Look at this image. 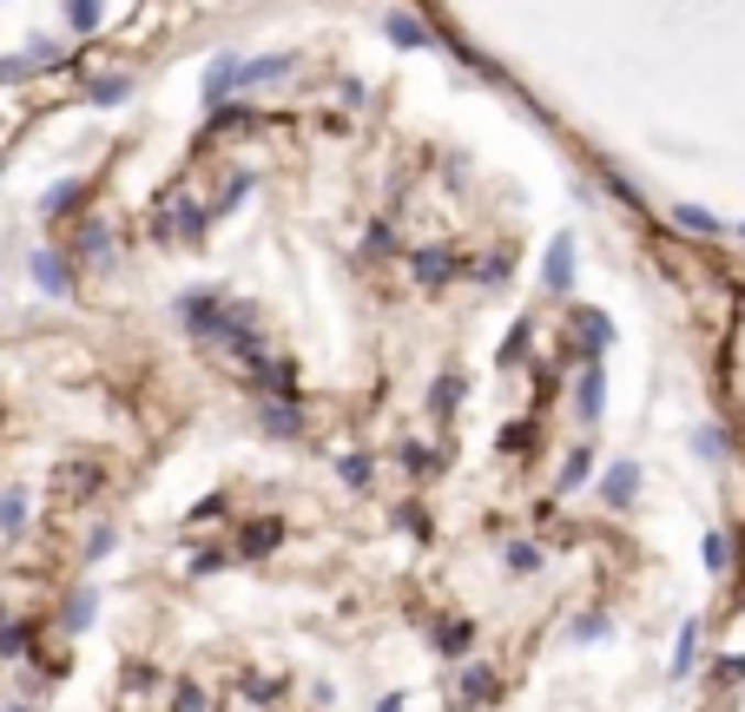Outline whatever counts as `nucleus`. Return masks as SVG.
I'll return each mask as SVG.
<instances>
[{
	"mask_svg": "<svg viewBox=\"0 0 745 712\" xmlns=\"http://www.w3.org/2000/svg\"><path fill=\"white\" fill-rule=\"evenodd\" d=\"M456 396H462V376H442V383H436V396H429V409H436V416H449V409H456Z\"/></svg>",
	"mask_w": 745,
	"mask_h": 712,
	"instance_id": "a878e982",
	"label": "nucleus"
},
{
	"mask_svg": "<svg viewBox=\"0 0 745 712\" xmlns=\"http://www.w3.org/2000/svg\"><path fill=\"white\" fill-rule=\"evenodd\" d=\"M244 191H251V172H244V165H238V172H231V185H224V191H218V198H211V218H224V211H231V205H238V198H244Z\"/></svg>",
	"mask_w": 745,
	"mask_h": 712,
	"instance_id": "4be33fe9",
	"label": "nucleus"
},
{
	"mask_svg": "<svg viewBox=\"0 0 745 712\" xmlns=\"http://www.w3.org/2000/svg\"><path fill=\"white\" fill-rule=\"evenodd\" d=\"M574 409H581V423H601V409H607V376H601V363L581 370V383H574Z\"/></svg>",
	"mask_w": 745,
	"mask_h": 712,
	"instance_id": "39448f33",
	"label": "nucleus"
},
{
	"mask_svg": "<svg viewBox=\"0 0 745 712\" xmlns=\"http://www.w3.org/2000/svg\"><path fill=\"white\" fill-rule=\"evenodd\" d=\"M383 33H390L396 46H409V53H416V46H429V26H423V20H409V13H390V20H383Z\"/></svg>",
	"mask_w": 745,
	"mask_h": 712,
	"instance_id": "4468645a",
	"label": "nucleus"
},
{
	"mask_svg": "<svg viewBox=\"0 0 745 712\" xmlns=\"http://www.w3.org/2000/svg\"><path fill=\"white\" fill-rule=\"evenodd\" d=\"M548 291H574V238L548 244Z\"/></svg>",
	"mask_w": 745,
	"mask_h": 712,
	"instance_id": "9d476101",
	"label": "nucleus"
},
{
	"mask_svg": "<svg viewBox=\"0 0 745 712\" xmlns=\"http://www.w3.org/2000/svg\"><path fill=\"white\" fill-rule=\"evenodd\" d=\"M73 205H79V185H73V178H59V185L40 191V211H46V218H59V211H73Z\"/></svg>",
	"mask_w": 745,
	"mask_h": 712,
	"instance_id": "a211bd4d",
	"label": "nucleus"
},
{
	"mask_svg": "<svg viewBox=\"0 0 745 712\" xmlns=\"http://www.w3.org/2000/svg\"><path fill=\"white\" fill-rule=\"evenodd\" d=\"M86 621H92V594H86V588H79V594H73V601H66V627H86Z\"/></svg>",
	"mask_w": 745,
	"mask_h": 712,
	"instance_id": "7c9ffc66",
	"label": "nucleus"
},
{
	"mask_svg": "<svg viewBox=\"0 0 745 712\" xmlns=\"http://www.w3.org/2000/svg\"><path fill=\"white\" fill-rule=\"evenodd\" d=\"M66 26L73 33H92L99 26V0H66Z\"/></svg>",
	"mask_w": 745,
	"mask_h": 712,
	"instance_id": "b1692460",
	"label": "nucleus"
},
{
	"mask_svg": "<svg viewBox=\"0 0 745 712\" xmlns=\"http://www.w3.org/2000/svg\"><path fill=\"white\" fill-rule=\"evenodd\" d=\"M125 92H132V79H92V99H99V106H119Z\"/></svg>",
	"mask_w": 745,
	"mask_h": 712,
	"instance_id": "c85d7f7f",
	"label": "nucleus"
},
{
	"mask_svg": "<svg viewBox=\"0 0 745 712\" xmlns=\"http://www.w3.org/2000/svg\"><path fill=\"white\" fill-rule=\"evenodd\" d=\"M112 541H119V535H112V528H99V535L86 541V561H106V555H112Z\"/></svg>",
	"mask_w": 745,
	"mask_h": 712,
	"instance_id": "473e14b6",
	"label": "nucleus"
},
{
	"mask_svg": "<svg viewBox=\"0 0 745 712\" xmlns=\"http://www.w3.org/2000/svg\"><path fill=\"white\" fill-rule=\"evenodd\" d=\"M739 238H745V224H739Z\"/></svg>",
	"mask_w": 745,
	"mask_h": 712,
	"instance_id": "58836bf2",
	"label": "nucleus"
},
{
	"mask_svg": "<svg viewBox=\"0 0 745 712\" xmlns=\"http://www.w3.org/2000/svg\"><path fill=\"white\" fill-rule=\"evenodd\" d=\"M284 541V522L277 515H264V522H244V535H238V555H271Z\"/></svg>",
	"mask_w": 745,
	"mask_h": 712,
	"instance_id": "6e6552de",
	"label": "nucleus"
},
{
	"mask_svg": "<svg viewBox=\"0 0 745 712\" xmlns=\"http://www.w3.org/2000/svg\"><path fill=\"white\" fill-rule=\"evenodd\" d=\"M726 561H733V555H726V535H706V568H713V574H720V568H726Z\"/></svg>",
	"mask_w": 745,
	"mask_h": 712,
	"instance_id": "f704fd0d",
	"label": "nucleus"
},
{
	"mask_svg": "<svg viewBox=\"0 0 745 712\" xmlns=\"http://www.w3.org/2000/svg\"><path fill=\"white\" fill-rule=\"evenodd\" d=\"M403 462H409V469H423V475H429V469H436V462H442V456H436V449H423V442H409V449H403Z\"/></svg>",
	"mask_w": 745,
	"mask_h": 712,
	"instance_id": "2f4dec72",
	"label": "nucleus"
},
{
	"mask_svg": "<svg viewBox=\"0 0 745 712\" xmlns=\"http://www.w3.org/2000/svg\"><path fill=\"white\" fill-rule=\"evenodd\" d=\"M33 647V627L26 621H0V660H20Z\"/></svg>",
	"mask_w": 745,
	"mask_h": 712,
	"instance_id": "aec40b11",
	"label": "nucleus"
},
{
	"mask_svg": "<svg viewBox=\"0 0 745 712\" xmlns=\"http://www.w3.org/2000/svg\"><path fill=\"white\" fill-rule=\"evenodd\" d=\"M502 449H508V456L535 449V423H508V429H502Z\"/></svg>",
	"mask_w": 745,
	"mask_h": 712,
	"instance_id": "bb28decb",
	"label": "nucleus"
},
{
	"mask_svg": "<svg viewBox=\"0 0 745 712\" xmlns=\"http://www.w3.org/2000/svg\"><path fill=\"white\" fill-rule=\"evenodd\" d=\"M673 224H687V231H693V238H713V231H720V218H713V211H706V205H687V198H680V205H673Z\"/></svg>",
	"mask_w": 745,
	"mask_h": 712,
	"instance_id": "2eb2a0df",
	"label": "nucleus"
},
{
	"mask_svg": "<svg viewBox=\"0 0 745 712\" xmlns=\"http://www.w3.org/2000/svg\"><path fill=\"white\" fill-rule=\"evenodd\" d=\"M297 59L291 53H258V59H244V73H238V86H264V79H284Z\"/></svg>",
	"mask_w": 745,
	"mask_h": 712,
	"instance_id": "1a4fd4ad",
	"label": "nucleus"
},
{
	"mask_svg": "<svg viewBox=\"0 0 745 712\" xmlns=\"http://www.w3.org/2000/svg\"><path fill=\"white\" fill-rule=\"evenodd\" d=\"M495 693H502V680H495L489 667H469V673H462V700H475V706H489Z\"/></svg>",
	"mask_w": 745,
	"mask_h": 712,
	"instance_id": "dca6fc26",
	"label": "nucleus"
},
{
	"mask_svg": "<svg viewBox=\"0 0 745 712\" xmlns=\"http://www.w3.org/2000/svg\"><path fill=\"white\" fill-rule=\"evenodd\" d=\"M574 330L588 337V350H594V357L614 343V317H607V310H574Z\"/></svg>",
	"mask_w": 745,
	"mask_h": 712,
	"instance_id": "f8f14e48",
	"label": "nucleus"
},
{
	"mask_svg": "<svg viewBox=\"0 0 745 712\" xmlns=\"http://www.w3.org/2000/svg\"><path fill=\"white\" fill-rule=\"evenodd\" d=\"M409 271H416L423 284H449V277L462 271V251H449V244H416V251H409Z\"/></svg>",
	"mask_w": 745,
	"mask_h": 712,
	"instance_id": "f03ea898",
	"label": "nucleus"
},
{
	"mask_svg": "<svg viewBox=\"0 0 745 712\" xmlns=\"http://www.w3.org/2000/svg\"><path fill=\"white\" fill-rule=\"evenodd\" d=\"M588 475H594V449H588V442H581V449H574V456H568V469H561V489H581V482H588Z\"/></svg>",
	"mask_w": 745,
	"mask_h": 712,
	"instance_id": "5701e85b",
	"label": "nucleus"
},
{
	"mask_svg": "<svg viewBox=\"0 0 745 712\" xmlns=\"http://www.w3.org/2000/svg\"><path fill=\"white\" fill-rule=\"evenodd\" d=\"M238 73H244V59H238V53H218V59H211V73H205V106L231 99V92H238Z\"/></svg>",
	"mask_w": 745,
	"mask_h": 712,
	"instance_id": "0eeeda50",
	"label": "nucleus"
},
{
	"mask_svg": "<svg viewBox=\"0 0 745 712\" xmlns=\"http://www.w3.org/2000/svg\"><path fill=\"white\" fill-rule=\"evenodd\" d=\"M634 495H640V469H634V462H614V469L601 475V502H607V508H634Z\"/></svg>",
	"mask_w": 745,
	"mask_h": 712,
	"instance_id": "423d86ee",
	"label": "nucleus"
},
{
	"mask_svg": "<svg viewBox=\"0 0 745 712\" xmlns=\"http://www.w3.org/2000/svg\"><path fill=\"white\" fill-rule=\"evenodd\" d=\"M693 667H700V621H687L680 640H673V680H687Z\"/></svg>",
	"mask_w": 745,
	"mask_h": 712,
	"instance_id": "ddd939ff",
	"label": "nucleus"
},
{
	"mask_svg": "<svg viewBox=\"0 0 745 712\" xmlns=\"http://www.w3.org/2000/svg\"><path fill=\"white\" fill-rule=\"evenodd\" d=\"M607 634V614H588V621H574V640H601Z\"/></svg>",
	"mask_w": 745,
	"mask_h": 712,
	"instance_id": "c9c22d12",
	"label": "nucleus"
},
{
	"mask_svg": "<svg viewBox=\"0 0 745 712\" xmlns=\"http://www.w3.org/2000/svg\"><path fill=\"white\" fill-rule=\"evenodd\" d=\"M244 125H258V112H251V106H224V99L211 106V132H244Z\"/></svg>",
	"mask_w": 745,
	"mask_h": 712,
	"instance_id": "f3484780",
	"label": "nucleus"
},
{
	"mask_svg": "<svg viewBox=\"0 0 745 712\" xmlns=\"http://www.w3.org/2000/svg\"><path fill=\"white\" fill-rule=\"evenodd\" d=\"M26 271H33V284H40L46 297H66V291H73V264H66L59 251H33Z\"/></svg>",
	"mask_w": 745,
	"mask_h": 712,
	"instance_id": "7ed1b4c3",
	"label": "nucleus"
},
{
	"mask_svg": "<svg viewBox=\"0 0 745 712\" xmlns=\"http://www.w3.org/2000/svg\"><path fill=\"white\" fill-rule=\"evenodd\" d=\"M370 475H376L370 456H343V482H350V489H370Z\"/></svg>",
	"mask_w": 745,
	"mask_h": 712,
	"instance_id": "cd10ccee",
	"label": "nucleus"
},
{
	"mask_svg": "<svg viewBox=\"0 0 745 712\" xmlns=\"http://www.w3.org/2000/svg\"><path fill=\"white\" fill-rule=\"evenodd\" d=\"M297 429H304V416L291 409V396H271V403H264V436H277V442H291Z\"/></svg>",
	"mask_w": 745,
	"mask_h": 712,
	"instance_id": "9b49d317",
	"label": "nucleus"
},
{
	"mask_svg": "<svg viewBox=\"0 0 745 712\" xmlns=\"http://www.w3.org/2000/svg\"><path fill=\"white\" fill-rule=\"evenodd\" d=\"M277 687H284V680H258V673H251V680H244V700H251V706H271Z\"/></svg>",
	"mask_w": 745,
	"mask_h": 712,
	"instance_id": "c756f323",
	"label": "nucleus"
},
{
	"mask_svg": "<svg viewBox=\"0 0 745 712\" xmlns=\"http://www.w3.org/2000/svg\"><path fill=\"white\" fill-rule=\"evenodd\" d=\"M79 258H112V231L86 224V238H79Z\"/></svg>",
	"mask_w": 745,
	"mask_h": 712,
	"instance_id": "393cba45",
	"label": "nucleus"
},
{
	"mask_svg": "<svg viewBox=\"0 0 745 712\" xmlns=\"http://www.w3.org/2000/svg\"><path fill=\"white\" fill-rule=\"evenodd\" d=\"M99 482H106V469H99V462H59V469H53V489H59L66 502H86Z\"/></svg>",
	"mask_w": 745,
	"mask_h": 712,
	"instance_id": "20e7f679",
	"label": "nucleus"
},
{
	"mask_svg": "<svg viewBox=\"0 0 745 712\" xmlns=\"http://www.w3.org/2000/svg\"><path fill=\"white\" fill-rule=\"evenodd\" d=\"M172 712H205V693H198V687H178V706Z\"/></svg>",
	"mask_w": 745,
	"mask_h": 712,
	"instance_id": "e433bc0d",
	"label": "nucleus"
},
{
	"mask_svg": "<svg viewBox=\"0 0 745 712\" xmlns=\"http://www.w3.org/2000/svg\"><path fill=\"white\" fill-rule=\"evenodd\" d=\"M535 561H541V548H535V541H515V548H508V568H535Z\"/></svg>",
	"mask_w": 745,
	"mask_h": 712,
	"instance_id": "72a5a7b5",
	"label": "nucleus"
},
{
	"mask_svg": "<svg viewBox=\"0 0 745 712\" xmlns=\"http://www.w3.org/2000/svg\"><path fill=\"white\" fill-rule=\"evenodd\" d=\"M436 640H442V654H449V660H462V654L475 647V627H469V621H442V634H436Z\"/></svg>",
	"mask_w": 745,
	"mask_h": 712,
	"instance_id": "6ab92c4d",
	"label": "nucleus"
},
{
	"mask_svg": "<svg viewBox=\"0 0 745 712\" xmlns=\"http://www.w3.org/2000/svg\"><path fill=\"white\" fill-rule=\"evenodd\" d=\"M205 224H211V205H198L185 185H172V191H158L152 198V244H198L205 238Z\"/></svg>",
	"mask_w": 745,
	"mask_h": 712,
	"instance_id": "f257e3e1",
	"label": "nucleus"
},
{
	"mask_svg": "<svg viewBox=\"0 0 745 712\" xmlns=\"http://www.w3.org/2000/svg\"><path fill=\"white\" fill-rule=\"evenodd\" d=\"M7 712H26V706H7Z\"/></svg>",
	"mask_w": 745,
	"mask_h": 712,
	"instance_id": "4c0bfd02",
	"label": "nucleus"
},
{
	"mask_svg": "<svg viewBox=\"0 0 745 712\" xmlns=\"http://www.w3.org/2000/svg\"><path fill=\"white\" fill-rule=\"evenodd\" d=\"M20 528H26V495L7 489V495H0V535H20Z\"/></svg>",
	"mask_w": 745,
	"mask_h": 712,
	"instance_id": "412c9836",
	"label": "nucleus"
}]
</instances>
